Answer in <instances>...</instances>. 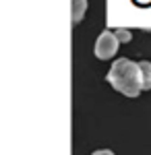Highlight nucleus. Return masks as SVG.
<instances>
[{
	"label": "nucleus",
	"mask_w": 151,
	"mask_h": 155,
	"mask_svg": "<svg viewBox=\"0 0 151 155\" xmlns=\"http://www.w3.org/2000/svg\"><path fill=\"white\" fill-rule=\"evenodd\" d=\"M108 83L112 85L118 93H122V95L137 97L143 91L139 62H133V60H128V58H118L110 66Z\"/></svg>",
	"instance_id": "1"
},
{
	"label": "nucleus",
	"mask_w": 151,
	"mask_h": 155,
	"mask_svg": "<svg viewBox=\"0 0 151 155\" xmlns=\"http://www.w3.org/2000/svg\"><path fill=\"white\" fill-rule=\"evenodd\" d=\"M118 46H120V41L116 39V35L112 31H104V33H99V37L95 39L93 52H95V56L99 60H110L112 56H116Z\"/></svg>",
	"instance_id": "2"
},
{
	"label": "nucleus",
	"mask_w": 151,
	"mask_h": 155,
	"mask_svg": "<svg viewBox=\"0 0 151 155\" xmlns=\"http://www.w3.org/2000/svg\"><path fill=\"white\" fill-rule=\"evenodd\" d=\"M139 71H141V83H143V91L151 89V62L143 60L139 62Z\"/></svg>",
	"instance_id": "3"
},
{
	"label": "nucleus",
	"mask_w": 151,
	"mask_h": 155,
	"mask_svg": "<svg viewBox=\"0 0 151 155\" xmlns=\"http://www.w3.org/2000/svg\"><path fill=\"white\" fill-rule=\"evenodd\" d=\"M87 11V0H72V23L77 25L85 17Z\"/></svg>",
	"instance_id": "4"
},
{
	"label": "nucleus",
	"mask_w": 151,
	"mask_h": 155,
	"mask_svg": "<svg viewBox=\"0 0 151 155\" xmlns=\"http://www.w3.org/2000/svg\"><path fill=\"white\" fill-rule=\"evenodd\" d=\"M114 35H116L118 41H130V39H133V35H130V31H128V29H116V31H114Z\"/></svg>",
	"instance_id": "5"
},
{
	"label": "nucleus",
	"mask_w": 151,
	"mask_h": 155,
	"mask_svg": "<svg viewBox=\"0 0 151 155\" xmlns=\"http://www.w3.org/2000/svg\"><path fill=\"white\" fill-rule=\"evenodd\" d=\"M91 155H114V153H112L110 149H99V151H93Z\"/></svg>",
	"instance_id": "6"
}]
</instances>
